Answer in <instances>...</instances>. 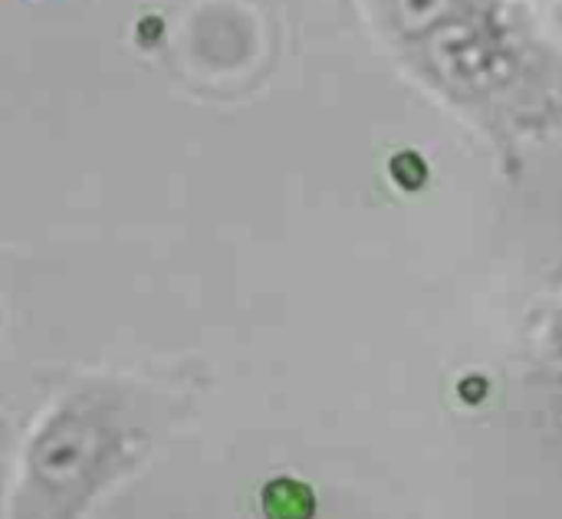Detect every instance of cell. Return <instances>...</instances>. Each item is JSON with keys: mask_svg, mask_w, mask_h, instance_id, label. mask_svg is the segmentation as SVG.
Instances as JSON below:
<instances>
[{"mask_svg": "<svg viewBox=\"0 0 562 519\" xmlns=\"http://www.w3.org/2000/svg\"><path fill=\"white\" fill-rule=\"evenodd\" d=\"M263 519H313L316 494L296 477H273L260 494Z\"/></svg>", "mask_w": 562, "mask_h": 519, "instance_id": "3957f363", "label": "cell"}, {"mask_svg": "<svg viewBox=\"0 0 562 519\" xmlns=\"http://www.w3.org/2000/svg\"><path fill=\"white\" fill-rule=\"evenodd\" d=\"M142 395L99 379L66 392L30 431L7 519H86L145 454Z\"/></svg>", "mask_w": 562, "mask_h": 519, "instance_id": "7a4b0ae2", "label": "cell"}, {"mask_svg": "<svg viewBox=\"0 0 562 519\" xmlns=\"http://www.w3.org/2000/svg\"><path fill=\"white\" fill-rule=\"evenodd\" d=\"M395 63L517 171L527 142L562 135V53L514 0H471Z\"/></svg>", "mask_w": 562, "mask_h": 519, "instance_id": "6da1fadb", "label": "cell"}, {"mask_svg": "<svg viewBox=\"0 0 562 519\" xmlns=\"http://www.w3.org/2000/svg\"><path fill=\"white\" fill-rule=\"evenodd\" d=\"M550 356H553V365L562 375V306L553 316V326H550Z\"/></svg>", "mask_w": 562, "mask_h": 519, "instance_id": "277c9868", "label": "cell"}]
</instances>
